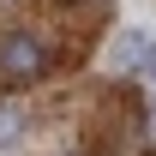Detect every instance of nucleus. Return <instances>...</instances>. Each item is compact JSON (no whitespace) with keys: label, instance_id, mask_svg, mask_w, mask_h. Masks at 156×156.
<instances>
[{"label":"nucleus","instance_id":"f03ea898","mask_svg":"<svg viewBox=\"0 0 156 156\" xmlns=\"http://www.w3.org/2000/svg\"><path fill=\"white\" fill-rule=\"evenodd\" d=\"M18 132H24V108L18 102H0V150L18 144Z\"/></svg>","mask_w":156,"mask_h":156},{"label":"nucleus","instance_id":"f257e3e1","mask_svg":"<svg viewBox=\"0 0 156 156\" xmlns=\"http://www.w3.org/2000/svg\"><path fill=\"white\" fill-rule=\"evenodd\" d=\"M48 66H54V54L36 30H6V42H0V78L6 84H36Z\"/></svg>","mask_w":156,"mask_h":156},{"label":"nucleus","instance_id":"7ed1b4c3","mask_svg":"<svg viewBox=\"0 0 156 156\" xmlns=\"http://www.w3.org/2000/svg\"><path fill=\"white\" fill-rule=\"evenodd\" d=\"M66 156H90V150H66Z\"/></svg>","mask_w":156,"mask_h":156},{"label":"nucleus","instance_id":"20e7f679","mask_svg":"<svg viewBox=\"0 0 156 156\" xmlns=\"http://www.w3.org/2000/svg\"><path fill=\"white\" fill-rule=\"evenodd\" d=\"M138 156H156V144H150V150H138Z\"/></svg>","mask_w":156,"mask_h":156}]
</instances>
